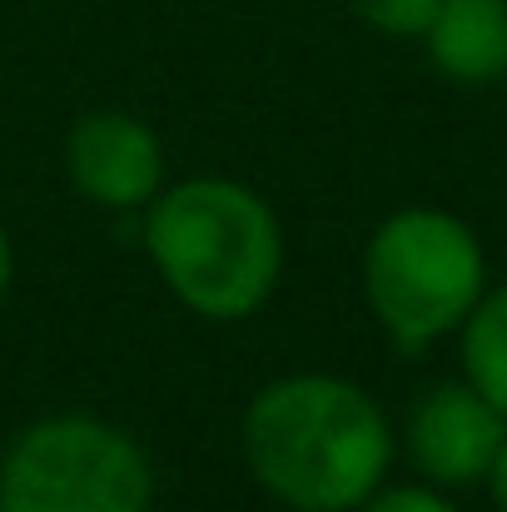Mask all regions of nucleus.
Segmentation results:
<instances>
[{"instance_id":"1","label":"nucleus","mask_w":507,"mask_h":512,"mask_svg":"<svg viewBox=\"0 0 507 512\" xmlns=\"http://www.w3.org/2000/svg\"><path fill=\"white\" fill-rule=\"evenodd\" d=\"M239 448L269 498L304 512H353L393 463L383 408L338 373H289L259 388Z\"/></svg>"},{"instance_id":"2","label":"nucleus","mask_w":507,"mask_h":512,"mask_svg":"<svg viewBox=\"0 0 507 512\" xmlns=\"http://www.w3.org/2000/svg\"><path fill=\"white\" fill-rule=\"evenodd\" d=\"M145 249L169 294L214 324L259 314L284 274L279 214L239 179L199 174L150 199Z\"/></svg>"},{"instance_id":"3","label":"nucleus","mask_w":507,"mask_h":512,"mask_svg":"<svg viewBox=\"0 0 507 512\" xmlns=\"http://www.w3.org/2000/svg\"><path fill=\"white\" fill-rule=\"evenodd\" d=\"M488 289V254L478 234L433 204L388 214L363 249V294L383 334L418 353L453 334Z\"/></svg>"},{"instance_id":"4","label":"nucleus","mask_w":507,"mask_h":512,"mask_svg":"<svg viewBox=\"0 0 507 512\" xmlns=\"http://www.w3.org/2000/svg\"><path fill=\"white\" fill-rule=\"evenodd\" d=\"M150 503L145 448L95 413L40 418L0 458V512H150Z\"/></svg>"},{"instance_id":"5","label":"nucleus","mask_w":507,"mask_h":512,"mask_svg":"<svg viewBox=\"0 0 507 512\" xmlns=\"http://www.w3.org/2000/svg\"><path fill=\"white\" fill-rule=\"evenodd\" d=\"M507 438V418L463 378L428 388L408 413V458L438 488L483 483Z\"/></svg>"},{"instance_id":"6","label":"nucleus","mask_w":507,"mask_h":512,"mask_svg":"<svg viewBox=\"0 0 507 512\" xmlns=\"http://www.w3.org/2000/svg\"><path fill=\"white\" fill-rule=\"evenodd\" d=\"M65 174L105 209H140L165 189V150L145 120L100 110L65 135Z\"/></svg>"},{"instance_id":"7","label":"nucleus","mask_w":507,"mask_h":512,"mask_svg":"<svg viewBox=\"0 0 507 512\" xmlns=\"http://www.w3.org/2000/svg\"><path fill=\"white\" fill-rule=\"evenodd\" d=\"M428 60L458 85H493L507 75V0H438Z\"/></svg>"},{"instance_id":"8","label":"nucleus","mask_w":507,"mask_h":512,"mask_svg":"<svg viewBox=\"0 0 507 512\" xmlns=\"http://www.w3.org/2000/svg\"><path fill=\"white\" fill-rule=\"evenodd\" d=\"M458 334H463V378L507 418V284L483 289Z\"/></svg>"},{"instance_id":"9","label":"nucleus","mask_w":507,"mask_h":512,"mask_svg":"<svg viewBox=\"0 0 507 512\" xmlns=\"http://www.w3.org/2000/svg\"><path fill=\"white\" fill-rule=\"evenodd\" d=\"M348 10H353L368 30H378V35L413 40V35H423V30H428V20H433L438 0H348Z\"/></svg>"},{"instance_id":"10","label":"nucleus","mask_w":507,"mask_h":512,"mask_svg":"<svg viewBox=\"0 0 507 512\" xmlns=\"http://www.w3.org/2000/svg\"><path fill=\"white\" fill-rule=\"evenodd\" d=\"M358 512H458L438 488H418V483H408V488H373Z\"/></svg>"},{"instance_id":"11","label":"nucleus","mask_w":507,"mask_h":512,"mask_svg":"<svg viewBox=\"0 0 507 512\" xmlns=\"http://www.w3.org/2000/svg\"><path fill=\"white\" fill-rule=\"evenodd\" d=\"M483 483L493 488V508L507 512V438H503V448H498V458H493V468H488Z\"/></svg>"},{"instance_id":"12","label":"nucleus","mask_w":507,"mask_h":512,"mask_svg":"<svg viewBox=\"0 0 507 512\" xmlns=\"http://www.w3.org/2000/svg\"><path fill=\"white\" fill-rule=\"evenodd\" d=\"M10 274H15V254H10V239H5V229H0V299H5V289H10Z\"/></svg>"},{"instance_id":"13","label":"nucleus","mask_w":507,"mask_h":512,"mask_svg":"<svg viewBox=\"0 0 507 512\" xmlns=\"http://www.w3.org/2000/svg\"><path fill=\"white\" fill-rule=\"evenodd\" d=\"M289 512H304V508H289Z\"/></svg>"}]
</instances>
